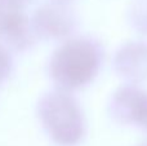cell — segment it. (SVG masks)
Instances as JSON below:
<instances>
[{"instance_id":"3","label":"cell","mask_w":147,"mask_h":146,"mask_svg":"<svg viewBox=\"0 0 147 146\" xmlns=\"http://www.w3.org/2000/svg\"><path fill=\"white\" fill-rule=\"evenodd\" d=\"M109 114L117 123L147 132V91L138 84L121 85L110 100Z\"/></svg>"},{"instance_id":"7","label":"cell","mask_w":147,"mask_h":146,"mask_svg":"<svg viewBox=\"0 0 147 146\" xmlns=\"http://www.w3.org/2000/svg\"><path fill=\"white\" fill-rule=\"evenodd\" d=\"M130 21L138 32L147 35V0H137L130 10Z\"/></svg>"},{"instance_id":"1","label":"cell","mask_w":147,"mask_h":146,"mask_svg":"<svg viewBox=\"0 0 147 146\" xmlns=\"http://www.w3.org/2000/svg\"><path fill=\"white\" fill-rule=\"evenodd\" d=\"M103 48L90 36H78L63 41L49 61V75L58 89L71 92L89 85L103 64Z\"/></svg>"},{"instance_id":"5","label":"cell","mask_w":147,"mask_h":146,"mask_svg":"<svg viewBox=\"0 0 147 146\" xmlns=\"http://www.w3.org/2000/svg\"><path fill=\"white\" fill-rule=\"evenodd\" d=\"M0 36L23 49L31 43L28 20L22 0H0Z\"/></svg>"},{"instance_id":"8","label":"cell","mask_w":147,"mask_h":146,"mask_svg":"<svg viewBox=\"0 0 147 146\" xmlns=\"http://www.w3.org/2000/svg\"><path fill=\"white\" fill-rule=\"evenodd\" d=\"M140 146H147V141H145V142H143V144H141Z\"/></svg>"},{"instance_id":"2","label":"cell","mask_w":147,"mask_h":146,"mask_svg":"<svg viewBox=\"0 0 147 146\" xmlns=\"http://www.w3.org/2000/svg\"><path fill=\"white\" fill-rule=\"evenodd\" d=\"M38 114L48 136L61 146H76L86 132L84 113L70 92L57 89L41 97Z\"/></svg>"},{"instance_id":"6","label":"cell","mask_w":147,"mask_h":146,"mask_svg":"<svg viewBox=\"0 0 147 146\" xmlns=\"http://www.w3.org/2000/svg\"><path fill=\"white\" fill-rule=\"evenodd\" d=\"M115 71L129 84H138L147 79V44L130 41L116 52Z\"/></svg>"},{"instance_id":"4","label":"cell","mask_w":147,"mask_h":146,"mask_svg":"<svg viewBox=\"0 0 147 146\" xmlns=\"http://www.w3.org/2000/svg\"><path fill=\"white\" fill-rule=\"evenodd\" d=\"M76 27L72 10L62 3H49L39 8L34 17V31L40 38L59 40L69 38Z\"/></svg>"}]
</instances>
